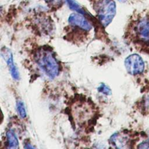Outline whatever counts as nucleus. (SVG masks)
<instances>
[{
	"label": "nucleus",
	"mask_w": 149,
	"mask_h": 149,
	"mask_svg": "<svg viewBox=\"0 0 149 149\" xmlns=\"http://www.w3.org/2000/svg\"><path fill=\"white\" fill-rule=\"evenodd\" d=\"M35 61L40 69L48 77L54 79L59 72V65L53 52L48 48H41L35 54Z\"/></svg>",
	"instance_id": "1"
},
{
	"label": "nucleus",
	"mask_w": 149,
	"mask_h": 149,
	"mask_svg": "<svg viewBox=\"0 0 149 149\" xmlns=\"http://www.w3.org/2000/svg\"><path fill=\"white\" fill-rule=\"evenodd\" d=\"M99 20L104 26H107L116 13V5L113 0H100L95 5Z\"/></svg>",
	"instance_id": "2"
},
{
	"label": "nucleus",
	"mask_w": 149,
	"mask_h": 149,
	"mask_svg": "<svg viewBox=\"0 0 149 149\" xmlns=\"http://www.w3.org/2000/svg\"><path fill=\"white\" fill-rule=\"evenodd\" d=\"M125 65L127 72L132 75L140 74L144 69L143 59L137 54H132L127 56L125 59Z\"/></svg>",
	"instance_id": "3"
},
{
	"label": "nucleus",
	"mask_w": 149,
	"mask_h": 149,
	"mask_svg": "<svg viewBox=\"0 0 149 149\" xmlns=\"http://www.w3.org/2000/svg\"><path fill=\"white\" fill-rule=\"evenodd\" d=\"M69 23L73 26L79 28L83 30L89 31L91 29V25L90 22L81 13H73L69 19Z\"/></svg>",
	"instance_id": "4"
},
{
	"label": "nucleus",
	"mask_w": 149,
	"mask_h": 149,
	"mask_svg": "<svg viewBox=\"0 0 149 149\" xmlns=\"http://www.w3.org/2000/svg\"><path fill=\"white\" fill-rule=\"evenodd\" d=\"M140 41L147 43L149 42V18H143L140 20L135 27Z\"/></svg>",
	"instance_id": "5"
},
{
	"label": "nucleus",
	"mask_w": 149,
	"mask_h": 149,
	"mask_svg": "<svg viewBox=\"0 0 149 149\" xmlns=\"http://www.w3.org/2000/svg\"><path fill=\"white\" fill-rule=\"evenodd\" d=\"M6 51H7L4 52V54L3 55V57L9 67L10 71L12 77H13L14 79L18 80L19 79V74L16 68V66L14 64L12 54L10 51H8V52Z\"/></svg>",
	"instance_id": "6"
},
{
	"label": "nucleus",
	"mask_w": 149,
	"mask_h": 149,
	"mask_svg": "<svg viewBox=\"0 0 149 149\" xmlns=\"http://www.w3.org/2000/svg\"><path fill=\"white\" fill-rule=\"evenodd\" d=\"M8 148H17L19 147V142L15 133L12 130H8L6 133Z\"/></svg>",
	"instance_id": "7"
},
{
	"label": "nucleus",
	"mask_w": 149,
	"mask_h": 149,
	"mask_svg": "<svg viewBox=\"0 0 149 149\" xmlns=\"http://www.w3.org/2000/svg\"><path fill=\"white\" fill-rule=\"evenodd\" d=\"M66 1H67L68 3L70 9H72V10H74L76 11L77 12L81 13L82 15H84L85 13V12L83 10V9L74 0H66Z\"/></svg>",
	"instance_id": "8"
},
{
	"label": "nucleus",
	"mask_w": 149,
	"mask_h": 149,
	"mask_svg": "<svg viewBox=\"0 0 149 149\" xmlns=\"http://www.w3.org/2000/svg\"><path fill=\"white\" fill-rule=\"evenodd\" d=\"M16 108L17 112L21 118H25L26 117V112L24 108V104L20 100H18L16 103Z\"/></svg>",
	"instance_id": "9"
},
{
	"label": "nucleus",
	"mask_w": 149,
	"mask_h": 149,
	"mask_svg": "<svg viewBox=\"0 0 149 149\" xmlns=\"http://www.w3.org/2000/svg\"><path fill=\"white\" fill-rule=\"evenodd\" d=\"M98 91L101 93H102L103 94H105L106 95H111V90L110 88L107 87L104 84H102L98 88Z\"/></svg>",
	"instance_id": "10"
},
{
	"label": "nucleus",
	"mask_w": 149,
	"mask_h": 149,
	"mask_svg": "<svg viewBox=\"0 0 149 149\" xmlns=\"http://www.w3.org/2000/svg\"><path fill=\"white\" fill-rule=\"evenodd\" d=\"M48 5L52 6H59L63 2V0H44Z\"/></svg>",
	"instance_id": "11"
},
{
	"label": "nucleus",
	"mask_w": 149,
	"mask_h": 149,
	"mask_svg": "<svg viewBox=\"0 0 149 149\" xmlns=\"http://www.w3.org/2000/svg\"><path fill=\"white\" fill-rule=\"evenodd\" d=\"M138 148H149V141H145L139 145Z\"/></svg>",
	"instance_id": "12"
},
{
	"label": "nucleus",
	"mask_w": 149,
	"mask_h": 149,
	"mask_svg": "<svg viewBox=\"0 0 149 149\" xmlns=\"http://www.w3.org/2000/svg\"><path fill=\"white\" fill-rule=\"evenodd\" d=\"M3 115L1 109L0 108V124L3 122Z\"/></svg>",
	"instance_id": "13"
}]
</instances>
